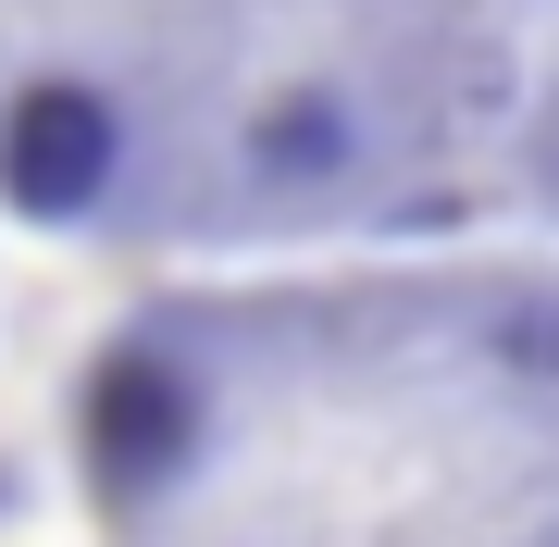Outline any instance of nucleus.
<instances>
[{
    "mask_svg": "<svg viewBox=\"0 0 559 547\" xmlns=\"http://www.w3.org/2000/svg\"><path fill=\"white\" fill-rule=\"evenodd\" d=\"M112 175H124V112L87 75L13 87V112H0V200H13V212L75 224V212H100Z\"/></svg>",
    "mask_w": 559,
    "mask_h": 547,
    "instance_id": "f257e3e1",
    "label": "nucleus"
},
{
    "mask_svg": "<svg viewBox=\"0 0 559 547\" xmlns=\"http://www.w3.org/2000/svg\"><path fill=\"white\" fill-rule=\"evenodd\" d=\"M87 436H100V473L112 486H162V473L200 461V373L175 348H112L100 385H87Z\"/></svg>",
    "mask_w": 559,
    "mask_h": 547,
    "instance_id": "f03ea898",
    "label": "nucleus"
},
{
    "mask_svg": "<svg viewBox=\"0 0 559 547\" xmlns=\"http://www.w3.org/2000/svg\"><path fill=\"white\" fill-rule=\"evenodd\" d=\"M348 100L336 87H286V100H261L249 124V175H274V187H323V175H348Z\"/></svg>",
    "mask_w": 559,
    "mask_h": 547,
    "instance_id": "7ed1b4c3",
    "label": "nucleus"
}]
</instances>
